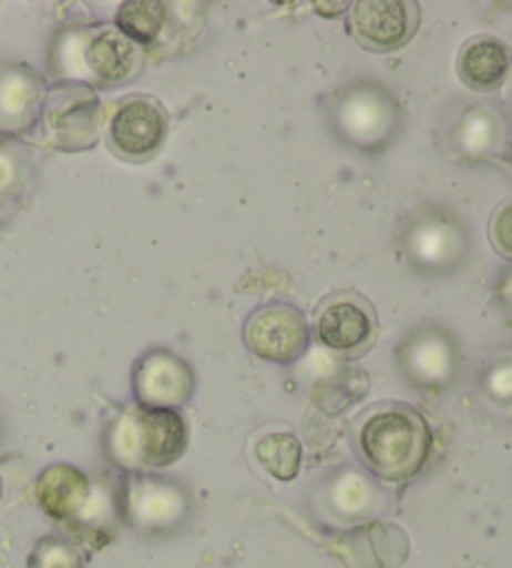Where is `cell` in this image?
<instances>
[{
  "label": "cell",
  "instance_id": "obj_1",
  "mask_svg": "<svg viewBox=\"0 0 512 568\" xmlns=\"http://www.w3.org/2000/svg\"><path fill=\"white\" fill-rule=\"evenodd\" d=\"M362 464L382 481L402 484L426 468L432 450V430L420 410L408 404H380L358 424Z\"/></svg>",
  "mask_w": 512,
  "mask_h": 568
},
{
  "label": "cell",
  "instance_id": "obj_2",
  "mask_svg": "<svg viewBox=\"0 0 512 568\" xmlns=\"http://www.w3.org/2000/svg\"><path fill=\"white\" fill-rule=\"evenodd\" d=\"M107 454L131 474L173 466L188 448V426L178 410L127 406L107 430Z\"/></svg>",
  "mask_w": 512,
  "mask_h": 568
},
{
  "label": "cell",
  "instance_id": "obj_3",
  "mask_svg": "<svg viewBox=\"0 0 512 568\" xmlns=\"http://www.w3.org/2000/svg\"><path fill=\"white\" fill-rule=\"evenodd\" d=\"M143 48L117 28L65 31L53 45V71L73 83L121 85L143 71Z\"/></svg>",
  "mask_w": 512,
  "mask_h": 568
},
{
  "label": "cell",
  "instance_id": "obj_4",
  "mask_svg": "<svg viewBox=\"0 0 512 568\" xmlns=\"http://www.w3.org/2000/svg\"><path fill=\"white\" fill-rule=\"evenodd\" d=\"M328 123L335 139L352 151L380 153L400 131V105L386 85L358 81L330 98Z\"/></svg>",
  "mask_w": 512,
  "mask_h": 568
},
{
  "label": "cell",
  "instance_id": "obj_5",
  "mask_svg": "<svg viewBox=\"0 0 512 568\" xmlns=\"http://www.w3.org/2000/svg\"><path fill=\"white\" fill-rule=\"evenodd\" d=\"M402 253L422 276H450L470 256L468 225L446 209L412 213L402 229Z\"/></svg>",
  "mask_w": 512,
  "mask_h": 568
},
{
  "label": "cell",
  "instance_id": "obj_6",
  "mask_svg": "<svg viewBox=\"0 0 512 568\" xmlns=\"http://www.w3.org/2000/svg\"><path fill=\"white\" fill-rule=\"evenodd\" d=\"M117 511L135 531L171 534L188 521L191 496L183 486L151 474H131L117 491Z\"/></svg>",
  "mask_w": 512,
  "mask_h": 568
},
{
  "label": "cell",
  "instance_id": "obj_7",
  "mask_svg": "<svg viewBox=\"0 0 512 568\" xmlns=\"http://www.w3.org/2000/svg\"><path fill=\"white\" fill-rule=\"evenodd\" d=\"M396 361L402 378L422 394H442L458 381L460 346L450 331L422 323L412 328L396 348Z\"/></svg>",
  "mask_w": 512,
  "mask_h": 568
},
{
  "label": "cell",
  "instance_id": "obj_8",
  "mask_svg": "<svg viewBox=\"0 0 512 568\" xmlns=\"http://www.w3.org/2000/svg\"><path fill=\"white\" fill-rule=\"evenodd\" d=\"M376 306L358 291H335L315 311V336L346 358L362 356L378 338Z\"/></svg>",
  "mask_w": 512,
  "mask_h": 568
},
{
  "label": "cell",
  "instance_id": "obj_9",
  "mask_svg": "<svg viewBox=\"0 0 512 568\" xmlns=\"http://www.w3.org/2000/svg\"><path fill=\"white\" fill-rule=\"evenodd\" d=\"M45 129L55 149L81 153L93 149L101 139V98L91 85L61 81L43 103Z\"/></svg>",
  "mask_w": 512,
  "mask_h": 568
},
{
  "label": "cell",
  "instance_id": "obj_10",
  "mask_svg": "<svg viewBox=\"0 0 512 568\" xmlns=\"http://www.w3.org/2000/svg\"><path fill=\"white\" fill-rule=\"evenodd\" d=\"M167 111L151 95L123 98L107 119V145L127 163H143L163 149L167 139Z\"/></svg>",
  "mask_w": 512,
  "mask_h": 568
},
{
  "label": "cell",
  "instance_id": "obj_11",
  "mask_svg": "<svg viewBox=\"0 0 512 568\" xmlns=\"http://www.w3.org/2000/svg\"><path fill=\"white\" fill-rule=\"evenodd\" d=\"M245 346L270 364H295L310 344V331L303 313L285 303L255 311L243 328Z\"/></svg>",
  "mask_w": 512,
  "mask_h": 568
},
{
  "label": "cell",
  "instance_id": "obj_12",
  "mask_svg": "<svg viewBox=\"0 0 512 568\" xmlns=\"http://www.w3.org/2000/svg\"><path fill=\"white\" fill-rule=\"evenodd\" d=\"M420 6L408 0H362L350 6V33L372 53H392L412 41Z\"/></svg>",
  "mask_w": 512,
  "mask_h": 568
},
{
  "label": "cell",
  "instance_id": "obj_13",
  "mask_svg": "<svg viewBox=\"0 0 512 568\" xmlns=\"http://www.w3.org/2000/svg\"><path fill=\"white\" fill-rule=\"evenodd\" d=\"M193 390V368L173 351H147L133 368V394L137 406L178 410L188 404Z\"/></svg>",
  "mask_w": 512,
  "mask_h": 568
},
{
  "label": "cell",
  "instance_id": "obj_14",
  "mask_svg": "<svg viewBox=\"0 0 512 568\" xmlns=\"http://www.w3.org/2000/svg\"><path fill=\"white\" fill-rule=\"evenodd\" d=\"M332 554L346 568H400L410 554V541L400 526L372 521L335 538Z\"/></svg>",
  "mask_w": 512,
  "mask_h": 568
},
{
  "label": "cell",
  "instance_id": "obj_15",
  "mask_svg": "<svg viewBox=\"0 0 512 568\" xmlns=\"http://www.w3.org/2000/svg\"><path fill=\"white\" fill-rule=\"evenodd\" d=\"M45 85L28 65L0 68V133L21 135L33 131L43 113Z\"/></svg>",
  "mask_w": 512,
  "mask_h": 568
},
{
  "label": "cell",
  "instance_id": "obj_16",
  "mask_svg": "<svg viewBox=\"0 0 512 568\" xmlns=\"http://www.w3.org/2000/svg\"><path fill=\"white\" fill-rule=\"evenodd\" d=\"M38 506L61 524H73L93 504V488L88 476L71 464L48 466L35 481Z\"/></svg>",
  "mask_w": 512,
  "mask_h": 568
},
{
  "label": "cell",
  "instance_id": "obj_17",
  "mask_svg": "<svg viewBox=\"0 0 512 568\" xmlns=\"http://www.w3.org/2000/svg\"><path fill=\"white\" fill-rule=\"evenodd\" d=\"M512 65V51L500 38L475 36L458 53V75L470 91L488 93L505 81Z\"/></svg>",
  "mask_w": 512,
  "mask_h": 568
},
{
  "label": "cell",
  "instance_id": "obj_18",
  "mask_svg": "<svg viewBox=\"0 0 512 568\" xmlns=\"http://www.w3.org/2000/svg\"><path fill=\"white\" fill-rule=\"evenodd\" d=\"M452 143L455 151L465 159L480 161L500 155L508 143V121L502 119L498 108L492 105H470L452 129Z\"/></svg>",
  "mask_w": 512,
  "mask_h": 568
},
{
  "label": "cell",
  "instance_id": "obj_19",
  "mask_svg": "<svg viewBox=\"0 0 512 568\" xmlns=\"http://www.w3.org/2000/svg\"><path fill=\"white\" fill-rule=\"evenodd\" d=\"M378 486L366 474L350 471V468L332 476L328 486V506L340 518H348V521H358V518L370 516L378 508Z\"/></svg>",
  "mask_w": 512,
  "mask_h": 568
},
{
  "label": "cell",
  "instance_id": "obj_20",
  "mask_svg": "<svg viewBox=\"0 0 512 568\" xmlns=\"http://www.w3.org/2000/svg\"><path fill=\"white\" fill-rule=\"evenodd\" d=\"M255 458H258L263 471L270 474L275 481L288 484L300 474L303 446L298 436L290 434V430H273V434H265L255 444Z\"/></svg>",
  "mask_w": 512,
  "mask_h": 568
},
{
  "label": "cell",
  "instance_id": "obj_21",
  "mask_svg": "<svg viewBox=\"0 0 512 568\" xmlns=\"http://www.w3.org/2000/svg\"><path fill=\"white\" fill-rule=\"evenodd\" d=\"M167 23V6L153 0H131L117 8L115 28L137 45L155 43Z\"/></svg>",
  "mask_w": 512,
  "mask_h": 568
},
{
  "label": "cell",
  "instance_id": "obj_22",
  "mask_svg": "<svg viewBox=\"0 0 512 568\" xmlns=\"http://www.w3.org/2000/svg\"><path fill=\"white\" fill-rule=\"evenodd\" d=\"M368 390V378L360 371H346V376L328 381L318 390H315V404L322 408L325 414H340L342 408L356 404Z\"/></svg>",
  "mask_w": 512,
  "mask_h": 568
},
{
  "label": "cell",
  "instance_id": "obj_23",
  "mask_svg": "<svg viewBox=\"0 0 512 568\" xmlns=\"http://www.w3.org/2000/svg\"><path fill=\"white\" fill-rule=\"evenodd\" d=\"M31 568H83V561L73 544L63 541V538L48 536L35 546L31 556Z\"/></svg>",
  "mask_w": 512,
  "mask_h": 568
},
{
  "label": "cell",
  "instance_id": "obj_24",
  "mask_svg": "<svg viewBox=\"0 0 512 568\" xmlns=\"http://www.w3.org/2000/svg\"><path fill=\"white\" fill-rule=\"evenodd\" d=\"M490 243L502 258L512 263V201L498 205L490 219Z\"/></svg>",
  "mask_w": 512,
  "mask_h": 568
},
{
  "label": "cell",
  "instance_id": "obj_25",
  "mask_svg": "<svg viewBox=\"0 0 512 568\" xmlns=\"http://www.w3.org/2000/svg\"><path fill=\"white\" fill-rule=\"evenodd\" d=\"M482 386H485L488 394L502 400V404H510L512 400V354L498 358L495 364H490L485 376H482Z\"/></svg>",
  "mask_w": 512,
  "mask_h": 568
},
{
  "label": "cell",
  "instance_id": "obj_26",
  "mask_svg": "<svg viewBox=\"0 0 512 568\" xmlns=\"http://www.w3.org/2000/svg\"><path fill=\"white\" fill-rule=\"evenodd\" d=\"M23 161L18 151L0 145V201L13 199L23 185Z\"/></svg>",
  "mask_w": 512,
  "mask_h": 568
},
{
  "label": "cell",
  "instance_id": "obj_27",
  "mask_svg": "<svg viewBox=\"0 0 512 568\" xmlns=\"http://www.w3.org/2000/svg\"><path fill=\"white\" fill-rule=\"evenodd\" d=\"M498 298L502 303V308L512 313V268L498 283Z\"/></svg>",
  "mask_w": 512,
  "mask_h": 568
},
{
  "label": "cell",
  "instance_id": "obj_28",
  "mask_svg": "<svg viewBox=\"0 0 512 568\" xmlns=\"http://www.w3.org/2000/svg\"><path fill=\"white\" fill-rule=\"evenodd\" d=\"M0 498H3V478H0Z\"/></svg>",
  "mask_w": 512,
  "mask_h": 568
}]
</instances>
